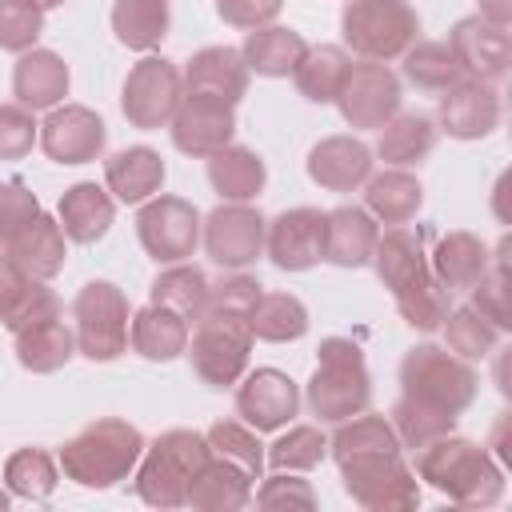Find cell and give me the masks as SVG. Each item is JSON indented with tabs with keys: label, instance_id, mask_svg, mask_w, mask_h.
I'll return each instance as SVG.
<instances>
[{
	"label": "cell",
	"instance_id": "4316f807",
	"mask_svg": "<svg viewBox=\"0 0 512 512\" xmlns=\"http://www.w3.org/2000/svg\"><path fill=\"white\" fill-rule=\"evenodd\" d=\"M188 332H192V324H188L180 312H172V308L148 300L140 312H132L128 344H132L136 356H144V360H152V364H168V360L184 356Z\"/></svg>",
	"mask_w": 512,
	"mask_h": 512
},
{
	"label": "cell",
	"instance_id": "f6af8a7d",
	"mask_svg": "<svg viewBox=\"0 0 512 512\" xmlns=\"http://www.w3.org/2000/svg\"><path fill=\"white\" fill-rule=\"evenodd\" d=\"M440 328H444L448 348H452L456 356H464V360H488V356L496 352V340H500V328H492L472 304L452 308Z\"/></svg>",
	"mask_w": 512,
	"mask_h": 512
},
{
	"label": "cell",
	"instance_id": "2e32d148",
	"mask_svg": "<svg viewBox=\"0 0 512 512\" xmlns=\"http://www.w3.org/2000/svg\"><path fill=\"white\" fill-rule=\"evenodd\" d=\"M264 252L280 272H308L324 260V212L288 208L264 224Z\"/></svg>",
	"mask_w": 512,
	"mask_h": 512
},
{
	"label": "cell",
	"instance_id": "7bdbcfd3",
	"mask_svg": "<svg viewBox=\"0 0 512 512\" xmlns=\"http://www.w3.org/2000/svg\"><path fill=\"white\" fill-rule=\"evenodd\" d=\"M324 456H328V436L316 424H296L264 448V464H272V472H308Z\"/></svg>",
	"mask_w": 512,
	"mask_h": 512
},
{
	"label": "cell",
	"instance_id": "83f0119b",
	"mask_svg": "<svg viewBox=\"0 0 512 512\" xmlns=\"http://www.w3.org/2000/svg\"><path fill=\"white\" fill-rule=\"evenodd\" d=\"M184 504L200 508V512H240L252 504V476L244 468H236L232 460L212 452L204 460V468L192 476Z\"/></svg>",
	"mask_w": 512,
	"mask_h": 512
},
{
	"label": "cell",
	"instance_id": "9c48e42d",
	"mask_svg": "<svg viewBox=\"0 0 512 512\" xmlns=\"http://www.w3.org/2000/svg\"><path fill=\"white\" fill-rule=\"evenodd\" d=\"M336 468L344 476V492L368 512H408L420 504V484L404 464V452H364Z\"/></svg>",
	"mask_w": 512,
	"mask_h": 512
},
{
	"label": "cell",
	"instance_id": "6f0895ef",
	"mask_svg": "<svg viewBox=\"0 0 512 512\" xmlns=\"http://www.w3.org/2000/svg\"><path fill=\"white\" fill-rule=\"evenodd\" d=\"M28 4H36V8H40V12H48V8H60V4H64V0H28Z\"/></svg>",
	"mask_w": 512,
	"mask_h": 512
},
{
	"label": "cell",
	"instance_id": "3957f363",
	"mask_svg": "<svg viewBox=\"0 0 512 512\" xmlns=\"http://www.w3.org/2000/svg\"><path fill=\"white\" fill-rule=\"evenodd\" d=\"M308 408L324 424H340L360 416L372 404V376L364 364V352L348 336H328L316 348V372L304 392Z\"/></svg>",
	"mask_w": 512,
	"mask_h": 512
},
{
	"label": "cell",
	"instance_id": "ab89813d",
	"mask_svg": "<svg viewBox=\"0 0 512 512\" xmlns=\"http://www.w3.org/2000/svg\"><path fill=\"white\" fill-rule=\"evenodd\" d=\"M396 296V312L404 316V324H412L416 332H436L444 324V316L452 312V292L432 276V268H424L416 280H408Z\"/></svg>",
	"mask_w": 512,
	"mask_h": 512
},
{
	"label": "cell",
	"instance_id": "11a10c76",
	"mask_svg": "<svg viewBox=\"0 0 512 512\" xmlns=\"http://www.w3.org/2000/svg\"><path fill=\"white\" fill-rule=\"evenodd\" d=\"M28 280H32V276H28L12 256H4V252H0V320H4V316L12 312V304L24 296Z\"/></svg>",
	"mask_w": 512,
	"mask_h": 512
},
{
	"label": "cell",
	"instance_id": "277c9868",
	"mask_svg": "<svg viewBox=\"0 0 512 512\" xmlns=\"http://www.w3.org/2000/svg\"><path fill=\"white\" fill-rule=\"evenodd\" d=\"M252 324L248 312H236L228 304H204V312L192 320L188 332V348L184 356L192 360V372L212 384V388H228L248 372V356H252Z\"/></svg>",
	"mask_w": 512,
	"mask_h": 512
},
{
	"label": "cell",
	"instance_id": "681fc988",
	"mask_svg": "<svg viewBox=\"0 0 512 512\" xmlns=\"http://www.w3.org/2000/svg\"><path fill=\"white\" fill-rule=\"evenodd\" d=\"M60 316V300H56V292L48 288V280H28V288H24V296L12 304V312L0 320L8 332H20V328H28V324H40V320H56Z\"/></svg>",
	"mask_w": 512,
	"mask_h": 512
},
{
	"label": "cell",
	"instance_id": "74e56055",
	"mask_svg": "<svg viewBox=\"0 0 512 512\" xmlns=\"http://www.w3.org/2000/svg\"><path fill=\"white\" fill-rule=\"evenodd\" d=\"M248 324H252V336L264 340V344H292V340H300L308 332L312 320H308V308H304L300 296H292V292H260Z\"/></svg>",
	"mask_w": 512,
	"mask_h": 512
},
{
	"label": "cell",
	"instance_id": "52a82bcc",
	"mask_svg": "<svg viewBox=\"0 0 512 512\" xmlns=\"http://www.w3.org/2000/svg\"><path fill=\"white\" fill-rule=\"evenodd\" d=\"M340 36L360 60L388 64L416 44L420 16L408 0H348L340 12Z\"/></svg>",
	"mask_w": 512,
	"mask_h": 512
},
{
	"label": "cell",
	"instance_id": "ffe728a7",
	"mask_svg": "<svg viewBox=\"0 0 512 512\" xmlns=\"http://www.w3.org/2000/svg\"><path fill=\"white\" fill-rule=\"evenodd\" d=\"M248 64L240 56V48H228V44H212V48H200L180 80H184V96H208V100H224V104H240L244 92H248Z\"/></svg>",
	"mask_w": 512,
	"mask_h": 512
},
{
	"label": "cell",
	"instance_id": "7dc6e473",
	"mask_svg": "<svg viewBox=\"0 0 512 512\" xmlns=\"http://www.w3.org/2000/svg\"><path fill=\"white\" fill-rule=\"evenodd\" d=\"M504 252H508V240L496 248V264H488V272L468 288L472 292V308L500 332L512 328V312H508V268H504Z\"/></svg>",
	"mask_w": 512,
	"mask_h": 512
},
{
	"label": "cell",
	"instance_id": "ac0fdd59",
	"mask_svg": "<svg viewBox=\"0 0 512 512\" xmlns=\"http://www.w3.org/2000/svg\"><path fill=\"white\" fill-rule=\"evenodd\" d=\"M168 132H172L176 152L208 160L212 152L232 144V136H236V108L224 104V100H208V96H184L176 116H172V124H168Z\"/></svg>",
	"mask_w": 512,
	"mask_h": 512
},
{
	"label": "cell",
	"instance_id": "8d00e7d4",
	"mask_svg": "<svg viewBox=\"0 0 512 512\" xmlns=\"http://www.w3.org/2000/svg\"><path fill=\"white\" fill-rule=\"evenodd\" d=\"M172 12L168 0H116L112 4V32L132 52H152L168 36Z\"/></svg>",
	"mask_w": 512,
	"mask_h": 512
},
{
	"label": "cell",
	"instance_id": "8fae6325",
	"mask_svg": "<svg viewBox=\"0 0 512 512\" xmlns=\"http://www.w3.org/2000/svg\"><path fill=\"white\" fill-rule=\"evenodd\" d=\"M136 236L140 248L156 264H176L188 260L200 244V212L184 196H152L136 212Z\"/></svg>",
	"mask_w": 512,
	"mask_h": 512
},
{
	"label": "cell",
	"instance_id": "8992f818",
	"mask_svg": "<svg viewBox=\"0 0 512 512\" xmlns=\"http://www.w3.org/2000/svg\"><path fill=\"white\" fill-rule=\"evenodd\" d=\"M480 392V372L472 360L456 356L452 348L440 344H416L400 360V396L428 404L436 412L460 416Z\"/></svg>",
	"mask_w": 512,
	"mask_h": 512
},
{
	"label": "cell",
	"instance_id": "7402d4cb",
	"mask_svg": "<svg viewBox=\"0 0 512 512\" xmlns=\"http://www.w3.org/2000/svg\"><path fill=\"white\" fill-rule=\"evenodd\" d=\"M68 84H72L68 64L52 48H28V52H20V60L12 68V96L28 112H48V108L64 104Z\"/></svg>",
	"mask_w": 512,
	"mask_h": 512
},
{
	"label": "cell",
	"instance_id": "4fadbf2b",
	"mask_svg": "<svg viewBox=\"0 0 512 512\" xmlns=\"http://www.w3.org/2000/svg\"><path fill=\"white\" fill-rule=\"evenodd\" d=\"M264 216L252 204H232L224 200L220 208H212L200 220V240L212 264L240 272L248 264H256L264 256Z\"/></svg>",
	"mask_w": 512,
	"mask_h": 512
},
{
	"label": "cell",
	"instance_id": "9f6ffc18",
	"mask_svg": "<svg viewBox=\"0 0 512 512\" xmlns=\"http://www.w3.org/2000/svg\"><path fill=\"white\" fill-rule=\"evenodd\" d=\"M476 16H484V20L508 28V20H512V0H480V12H476Z\"/></svg>",
	"mask_w": 512,
	"mask_h": 512
},
{
	"label": "cell",
	"instance_id": "4dcf8cb0",
	"mask_svg": "<svg viewBox=\"0 0 512 512\" xmlns=\"http://www.w3.org/2000/svg\"><path fill=\"white\" fill-rule=\"evenodd\" d=\"M492 256H488V244L472 232H448L436 240L432 256H428V268L432 276L448 288V292H468L484 272H488Z\"/></svg>",
	"mask_w": 512,
	"mask_h": 512
},
{
	"label": "cell",
	"instance_id": "5bb4252c",
	"mask_svg": "<svg viewBox=\"0 0 512 512\" xmlns=\"http://www.w3.org/2000/svg\"><path fill=\"white\" fill-rule=\"evenodd\" d=\"M36 144L52 164H88L104 152L108 128L88 104H56L48 108Z\"/></svg>",
	"mask_w": 512,
	"mask_h": 512
},
{
	"label": "cell",
	"instance_id": "9a60e30c",
	"mask_svg": "<svg viewBox=\"0 0 512 512\" xmlns=\"http://www.w3.org/2000/svg\"><path fill=\"white\" fill-rule=\"evenodd\" d=\"M236 384V412L256 432H276L300 412V388L280 368H252Z\"/></svg>",
	"mask_w": 512,
	"mask_h": 512
},
{
	"label": "cell",
	"instance_id": "f5cc1de1",
	"mask_svg": "<svg viewBox=\"0 0 512 512\" xmlns=\"http://www.w3.org/2000/svg\"><path fill=\"white\" fill-rule=\"evenodd\" d=\"M36 212H44V208H40V200H36L32 188H24L20 180H4V184H0V236H4V244H8Z\"/></svg>",
	"mask_w": 512,
	"mask_h": 512
},
{
	"label": "cell",
	"instance_id": "680465c9",
	"mask_svg": "<svg viewBox=\"0 0 512 512\" xmlns=\"http://www.w3.org/2000/svg\"><path fill=\"white\" fill-rule=\"evenodd\" d=\"M8 504H12V492H4V488H0V512H4Z\"/></svg>",
	"mask_w": 512,
	"mask_h": 512
},
{
	"label": "cell",
	"instance_id": "f1b7e54d",
	"mask_svg": "<svg viewBox=\"0 0 512 512\" xmlns=\"http://www.w3.org/2000/svg\"><path fill=\"white\" fill-rule=\"evenodd\" d=\"M208 184L220 200L252 204L268 184V168H264L260 152H252L244 144H228L208 156Z\"/></svg>",
	"mask_w": 512,
	"mask_h": 512
},
{
	"label": "cell",
	"instance_id": "f35d334b",
	"mask_svg": "<svg viewBox=\"0 0 512 512\" xmlns=\"http://www.w3.org/2000/svg\"><path fill=\"white\" fill-rule=\"evenodd\" d=\"M208 292H212L208 276H204L196 264H188V260L164 264V272L152 280V304H164V308L180 312L188 324H192V320L204 312Z\"/></svg>",
	"mask_w": 512,
	"mask_h": 512
},
{
	"label": "cell",
	"instance_id": "db71d44e",
	"mask_svg": "<svg viewBox=\"0 0 512 512\" xmlns=\"http://www.w3.org/2000/svg\"><path fill=\"white\" fill-rule=\"evenodd\" d=\"M280 8H284V0H216V16L244 32L272 24L280 16Z\"/></svg>",
	"mask_w": 512,
	"mask_h": 512
},
{
	"label": "cell",
	"instance_id": "60d3db41",
	"mask_svg": "<svg viewBox=\"0 0 512 512\" xmlns=\"http://www.w3.org/2000/svg\"><path fill=\"white\" fill-rule=\"evenodd\" d=\"M400 60H404V80L416 84L420 92H448L452 84L464 80L460 60L440 40H416Z\"/></svg>",
	"mask_w": 512,
	"mask_h": 512
},
{
	"label": "cell",
	"instance_id": "484cf974",
	"mask_svg": "<svg viewBox=\"0 0 512 512\" xmlns=\"http://www.w3.org/2000/svg\"><path fill=\"white\" fill-rule=\"evenodd\" d=\"M4 256H12L28 276L52 280V276L64 268V260H68V236H64V228L56 224V216L36 212V216L4 244Z\"/></svg>",
	"mask_w": 512,
	"mask_h": 512
},
{
	"label": "cell",
	"instance_id": "b9f144b4",
	"mask_svg": "<svg viewBox=\"0 0 512 512\" xmlns=\"http://www.w3.org/2000/svg\"><path fill=\"white\" fill-rule=\"evenodd\" d=\"M60 484V464L44 448H20L4 460V488L20 500H48Z\"/></svg>",
	"mask_w": 512,
	"mask_h": 512
},
{
	"label": "cell",
	"instance_id": "91938a15",
	"mask_svg": "<svg viewBox=\"0 0 512 512\" xmlns=\"http://www.w3.org/2000/svg\"><path fill=\"white\" fill-rule=\"evenodd\" d=\"M0 252H4V236H0Z\"/></svg>",
	"mask_w": 512,
	"mask_h": 512
},
{
	"label": "cell",
	"instance_id": "1f68e13d",
	"mask_svg": "<svg viewBox=\"0 0 512 512\" xmlns=\"http://www.w3.org/2000/svg\"><path fill=\"white\" fill-rule=\"evenodd\" d=\"M12 348H16L20 368L48 376V372H60L76 356V332L56 316V320H40V324L12 332Z\"/></svg>",
	"mask_w": 512,
	"mask_h": 512
},
{
	"label": "cell",
	"instance_id": "c3c4849f",
	"mask_svg": "<svg viewBox=\"0 0 512 512\" xmlns=\"http://www.w3.org/2000/svg\"><path fill=\"white\" fill-rule=\"evenodd\" d=\"M44 32V12L28 0H0V48L4 52H28L36 48Z\"/></svg>",
	"mask_w": 512,
	"mask_h": 512
},
{
	"label": "cell",
	"instance_id": "cb8c5ba5",
	"mask_svg": "<svg viewBox=\"0 0 512 512\" xmlns=\"http://www.w3.org/2000/svg\"><path fill=\"white\" fill-rule=\"evenodd\" d=\"M116 220V200L108 188L92 184V180H80L72 188H64L60 204H56V224L64 228V236L72 244H96L108 236Z\"/></svg>",
	"mask_w": 512,
	"mask_h": 512
},
{
	"label": "cell",
	"instance_id": "d6a6232c",
	"mask_svg": "<svg viewBox=\"0 0 512 512\" xmlns=\"http://www.w3.org/2000/svg\"><path fill=\"white\" fill-rule=\"evenodd\" d=\"M304 52H308L304 36L296 28H284V24L252 28L240 44L248 72H256V76H292V68L300 64Z\"/></svg>",
	"mask_w": 512,
	"mask_h": 512
},
{
	"label": "cell",
	"instance_id": "d6986e66",
	"mask_svg": "<svg viewBox=\"0 0 512 512\" xmlns=\"http://www.w3.org/2000/svg\"><path fill=\"white\" fill-rule=\"evenodd\" d=\"M500 96L492 84L484 80H460L448 92H440V108H436V124L440 132H448L452 140H484L500 128Z\"/></svg>",
	"mask_w": 512,
	"mask_h": 512
},
{
	"label": "cell",
	"instance_id": "d4e9b609",
	"mask_svg": "<svg viewBox=\"0 0 512 512\" xmlns=\"http://www.w3.org/2000/svg\"><path fill=\"white\" fill-rule=\"evenodd\" d=\"M164 160L156 148L148 144H132V148H120L104 160V188L112 192V200L120 204H144L160 192L164 184Z\"/></svg>",
	"mask_w": 512,
	"mask_h": 512
},
{
	"label": "cell",
	"instance_id": "30bf717a",
	"mask_svg": "<svg viewBox=\"0 0 512 512\" xmlns=\"http://www.w3.org/2000/svg\"><path fill=\"white\" fill-rule=\"evenodd\" d=\"M180 100H184L180 68L172 60H164V56H144L124 76L120 108H124V120L132 128H144V132L168 128L176 108H180Z\"/></svg>",
	"mask_w": 512,
	"mask_h": 512
},
{
	"label": "cell",
	"instance_id": "f907efd6",
	"mask_svg": "<svg viewBox=\"0 0 512 512\" xmlns=\"http://www.w3.org/2000/svg\"><path fill=\"white\" fill-rule=\"evenodd\" d=\"M40 140V124L20 104H0V160H20Z\"/></svg>",
	"mask_w": 512,
	"mask_h": 512
},
{
	"label": "cell",
	"instance_id": "7c38bea8",
	"mask_svg": "<svg viewBox=\"0 0 512 512\" xmlns=\"http://www.w3.org/2000/svg\"><path fill=\"white\" fill-rule=\"evenodd\" d=\"M400 100V76L380 60H360L348 64V76L332 104L340 108L348 128H384L400 112Z\"/></svg>",
	"mask_w": 512,
	"mask_h": 512
},
{
	"label": "cell",
	"instance_id": "f546056e",
	"mask_svg": "<svg viewBox=\"0 0 512 512\" xmlns=\"http://www.w3.org/2000/svg\"><path fill=\"white\" fill-rule=\"evenodd\" d=\"M424 204V184L408 168H384L364 180V208L376 224H408Z\"/></svg>",
	"mask_w": 512,
	"mask_h": 512
},
{
	"label": "cell",
	"instance_id": "ba28073f",
	"mask_svg": "<svg viewBox=\"0 0 512 512\" xmlns=\"http://www.w3.org/2000/svg\"><path fill=\"white\" fill-rule=\"evenodd\" d=\"M72 320H76L72 332H76L80 356L108 364L128 352L132 312H128V296L112 280H88L72 300Z\"/></svg>",
	"mask_w": 512,
	"mask_h": 512
},
{
	"label": "cell",
	"instance_id": "816d5d0a",
	"mask_svg": "<svg viewBox=\"0 0 512 512\" xmlns=\"http://www.w3.org/2000/svg\"><path fill=\"white\" fill-rule=\"evenodd\" d=\"M264 484L252 492L260 508H316V492L308 480H300L296 472H272L260 476Z\"/></svg>",
	"mask_w": 512,
	"mask_h": 512
},
{
	"label": "cell",
	"instance_id": "44dd1931",
	"mask_svg": "<svg viewBox=\"0 0 512 512\" xmlns=\"http://www.w3.org/2000/svg\"><path fill=\"white\" fill-rule=\"evenodd\" d=\"M372 148L360 136H324L312 144L304 168L308 180L328 192H356L372 176Z\"/></svg>",
	"mask_w": 512,
	"mask_h": 512
},
{
	"label": "cell",
	"instance_id": "bcb514c9",
	"mask_svg": "<svg viewBox=\"0 0 512 512\" xmlns=\"http://www.w3.org/2000/svg\"><path fill=\"white\" fill-rule=\"evenodd\" d=\"M204 436H208V448H212L216 456L232 460V464L244 468L252 480L264 476V444H260L256 428H248V424H240V420H216Z\"/></svg>",
	"mask_w": 512,
	"mask_h": 512
},
{
	"label": "cell",
	"instance_id": "d590c367",
	"mask_svg": "<svg viewBox=\"0 0 512 512\" xmlns=\"http://www.w3.org/2000/svg\"><path fill=\"white\" fill-rule=\"evenodd\" d=\"M348 64H352V56L340 44H316L292 68V84H296V92L304 100L332 104L336 92H340V84H344V76H348Z\"/></svg>",
	"mask_w": 512,
	"mask_h": 512
},
{
	"label": "cell",
	"instance_id": "5b68a950",
	"mask_svg": "<svg viewBox=\"0 0 512 512\" xmlns=\"http://www.w3.org/2000/svg\"><path fill=\"white\" fill-rule=\"evenodd\" d=\"M212 456L208 436L196 428H168L152 444H144L136 464V496L148 508H184L192 476Z\"/></svg>",
	"mask_w": 512,
	"mask_h": 512
},
{
	"label": "cell",
	"instance_id": "e0dca14e",
	"mask_svg": "<svg viewBox=\"0 0 512 512\" xmlns=\"http://www.w3.org/2000/svg\"><path fill=\"white\" fill-rule=\"evenodd\" d=\"M448 48L460 60L468 80L496 84L512 64V32L504 24H492L484 16H464L448 32Z\"/></svg>",
	"mask_w": 512,
	"mask_h": 512
},
{
	"label": "cell",
	"instance_id": "ee69618b",
	"mask_svg": "<svg viewBox=\"0 0 512 512\" xmlns=\"http://www.w3.org/2000/svg\"><path fill=\"white\" fill-rule=\"evenodd\" d=\"M456 420H460V416L436 412V408L416 404V400H408V396H400V400L392 404V416H388L392 432H396L400 444L412 448V452L424 448V444H432V440H440V436H448V432H456Z\"/></svg>",
	"mask_w": 512,
	"mask_h": 512
},
{
	"label": "cell",
	"instance_id": "836d02e7",
	"mask_svg": "<svg viewBox=\"0 0 512 512\" xmlns=\"http://www.w3.org/2000/svg\"><path fill=\"white\" fill-rule=\"evenodd\" d=\"M436 120L424 116V112H396L384 128H380V140H376V156L388 164V168H412L420 164L432 148H436Z\"/></svg>",
	"mask_w": 512,
	"mask_h": 512
},
{
	"label": "cell",
	"instance_id": "603a6c76",
	"mask_svg": "<svg viewBox=\"0 0 512 512\" xmlns=\"http://www.w3.org/2000/svg\"><path fill=\"white\" fill-rule=\"evenodd\" d=\"M380 240V224L360 204H340L324 212V260L336 268H364Z\"/></svg>",
	"mask_w": 512,
	"mask_h": 512
},
{
	"label": "cell",
	"instance_id": "7a4b0ae2",
	"mask_svg": "<svg viewBox=\"0 0 512 512\" xmlns=\"http://www.w3.org/2000/svg\"><path fill=\"white\" fill-rule=\"evenodd\" d=\"M140 452H144L140 428L128 420L104 416L80 428L72 440H64L56 464L72 484L100 492V488H116L120 480H128L140 464Z\"/></svg>",
	"mask_w": 512,
	"mask_h": 512
},
{
	"label": "cell",
	"instance_id": "e575fe53",
	"mask_svg": "<svg viewBox=\"0 0 512 512\" xmlns=\"http://www.w3.org/2000/svg\"><path fill=\"white\" fill-rule=\"evenodd\" d=\"M368 264L376 268V276H380V284L388 292H400L408 280H416L428 268V252H424L420 232H408L404 224H396V228L380 232Z\"/></svg>",
	"mask_w": 512,
	"mask_h": 512
},
{
	"label": "cell",
	"instance_id": "6da1fadb",
	"mask_svg": "<svg viewBox=\"0 0 512 512\" xmlns=\"http://www.w3.org/2000/svg\"><path fill=\"white\" fill-rule=\"evenodd\" d=\"M424 484H432L440 496L464 508H492L504 500V472L492 460L484 444H472L464 436H440L424 448H416V468Z\"/></svg>",
	"mask_w": 512,
	"mask_h": 512
}]
</instances>
